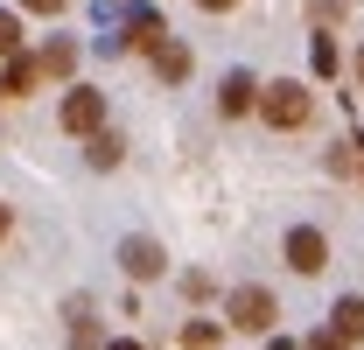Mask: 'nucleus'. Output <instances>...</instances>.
Instances as JSON below:
<instances>
[{
    "label": "nucleus",
    "instance_id": "1",
    "mask_svg": "<svg viewBox=\"0 0 364 350\" xmlns=\"http://www.w3.org/2000/svg\"><path fill=\"white\" fill-rule=\"evenodd\" d=\"M259 112H267V127H309V112H316V98H309V85H294V78H280V85L259 91Z\"/></svg>",
    "mask_w": 364,
    "mask_h": 350
},
{
    "label": "nucleus",
    "instance_id": "2",
    "mask_svg": "<svg viewBox=\"0 0 364 350\" xmlns=\"http://www.w3.org/2000/svg\"><path fill=\"white\" fill-rule=\"evenodd\" d=\"M273 315H280V308H273L267 287H231V302H225V322H231V329H252V336H267Z\"/></svg>",
    "mask_w": 364,
    "mask_h": 350
},
{
    "label": "nucleus",
    "instance_id": "3",
    "mask_svg": "<svg viewBox=\"0 0 364 350\" xmlns=\"http://www.w3.org/2000/svg\"><path fill=\"white\" fill-rule=\"evenodd\" d=\"M98 127H105V91L70 85L63 91V133H98Z\"/></svg>",
    "mask_w": 364,
    "mask_h": 350
},
{
    "label": "nucleus",
    "instance_id": "4",
    "mask_svg": "<svg viewBox=\"0 0 364 350\" xmlns=\"http://www.w3.org/2000/svg\"><path fill=\"white\" fill-rule=\"evenodd\" d=\"M287 266H294V273H322V266H329V238H322L316 224H294V231H287Z\"/></svg>",
    "mask_w": 364,
    "mask_h": 350
},
{
    "label": "nucleus",
    "instance_id": "5",
    "mask_svg": "<svg viewBox=\"0 0 364 350\" xmlns=\"http://www.w3.org/2000/svg\"><path fill=\"white\" fill-rule=\"evenodd\" d=\"M119 266H127L134 280H154L168 260H161V245H154V238H127V245H119Z\"/></svg>",
    "mask_w": 364,
    "mask_h": 350
},
{
    "label": "nucleus",
    "instance_id": "6",
    "mask_svg": "<svg viewBox=\"0 0 364 350\" xmlns=\"http://www.w3.org/2000/svg\"><path fill=\"white\" fill-rule=\"evenodd\" d=\"M218 105H225V120H238V112H252V105H259V85H252L245 70H231L225 91H218Z\"/></svg>",
    "mask_w": 364,
    "mask_h": 350
},
{
    "label": "nucleus",
    "instance_id": "7",
    "mask_svg": "<svg viewBox=\"0 0 364 350\" xmlns=\"http://www.w3.org/2000/svg\"><path fill=\"white\" fill-rule=\"evenodd\" d=\"M329 329H336L343 344H358L364 336V295H343V302L329 308Z\"/></svg>",
    "mask_w": 364,
    "mask_h": 350
},
{
    "label": "nucleus",
    "instance_id": "8",
    "mask_svg": "<svg viewBox=\"0 0 364 350\" xmlns=\"http://www.w3.org/2000/svg\"><path fill=\"white\" fill-rule=\"evenodd\" d=\"M154 70H161L168 85H182V78H189V49H182V43H168V36H161V43H154Z\"/></svg>",
    "mask_w": 364,
    "mask_h": 350
},
{
    "label": "nucleus",
    "instance_id": "9",
    "mask_svg": "<svg viewBox=\"0 0 364 350\" xmlns=\"http://www.w3.org/2000/svg\"><path fill=\"white\" fill-rule=\"evenodd\" d=\"M36 78H43V70H36L28 56H7V70H0V91H7V98H28V85H36Z\"/></svg>",
    "mask_w": 364,
    "mask_h": 350
},
{
    "label": "nucleus",
    "instance_id": "10",
    "mask_svg": "<svg viewBox=\"0 0 364 350\" xmlns=\"http://www.w3.org/2000/svg\"><path fill=\"white\" fill-rule=\"evenodd\" d=\"M36 70H43V78H70V70H77V49H70V43H49L43 56H36Z\"/></svg>",
    "mask_w": 364,
    "mask_h": 350
},
{
    "label": "nucleus",
    "instance_id": "11",
    "mask_svg": "<svg viewBox=\"0 0 364 350\" xmlns=\"http://www.w3.org/2000/svg\"><path fill=\"white\" fill-rule=\"evenodd\" d=\"M85 154H91V169H119V154H127V147H119V133H105V127H98Z\"/></svg>",
    "mask_w": 364,
    "mask_h": 350
},
{
    "label": "nucleus",
    "instance_id": "12",
    "mask_svg": "<svg viewBox=\"0 0 364 350\" xmlns=\"http://www.w3.org/2000/svg\"><path fill=\"white\" fill-rule=\"evenodd\" d=\"M14 49H21V21L0 7V56H14Z\"/></svg>",
    "mask_w": 364,
    "mask_h": 350
},
{
    "label": "nucleus",
    "instance_id": "13",
    "mask_svg": "<svg viewBox=\"0 0 364 350\" xmlns=\"http://www.w3.org/2000/svg\"><path fill=\"white\" fill-rule=\"evenodd\" d=\"M316 70H322V78H336V43H329V36H316Z\"/></svg>",
    "mask_w": 364,
    "mask_h": 350
},
{
    "label": "nucleus",
    "instance_id": "14",
    "mask_svg": "<svg viewBox=\"0 0 364 350\" xmlns=\"http://www.w3.org/2000/svg\"><path fill=\"white\" fill-rule=\"evenodd\" d=\"M210 336H218L210 322H189V329H182V344H189V350H210Z\"/></svg>",
    "mask_w": 364,
    "mask_h": 350
},
{
    "label": "nucleus",
    "instance_id": "15",
    "mask_svg": "<svg viewBox=\"0 0 364 350\" xmlns=\"http://www.w3.org/2000/svg\"><path fill=\"white\" fill-rule=\"evenodd\" d=\"M301 350H350V344H343L336 329H316V336H309V344H301Z\"/></svg>",
    "mask_w": 364,
    "mask_h": 350
},
{
    "label": "nucleus",
    "instance_id": "16",
    "mask_svg": "<svg viewBox=\"0 0 364 350\" xmlns=\"http://www.w3.org/2000/svg\"><path fill=\"white\" fill-rule=\"evenodd\" d=\"M309 7H316L322 21H336V14H343V7H350V0H309Z\"/></svg>",
    "mask_w": 364,
    "mask_h": 350
},
{
    "label": "nucleus",
    "instance_id": "17",
    "mask_svg": "<svg viewBox=\"0 0 364 350\" xmlns=\"http://www.w3.org/2000/svg\"><path fill=\"white\" fill-rule=\"evenodd\" d=\"M28 14H63V0H21Z\"/></svg>",
    "mask_w": 364,
    "mask_h": 350
},
{
    "label": "nucleus",
    "instance_id": "18",
    "mask_svg": "<svg viewBox=\"0 0 364 350\" xmlns=\"http://www.w3.org/2000/svg\"><path fill=\"white\" fill-rule=\"evenodd\" d=\"M196 7H203V14H225V7H238V0H196Z\"/></svg>",
    "mask_w": 364,
    "mask_h": 350
},
{
    "label": "nucleus",
    "instance_id": "19",
    "mask_svg": "<svg viewBox=\"0 0 364 350\" xmlns=\"http://www.w3.org/2000/svg\"><path fill=\"white\" fill-rule=\"evenodd\" d=\"M358 85H364V49H358Z\"/></svg>",
    "mask_w": 364,
    "mask_h": 350
},
{
    "label": "nucleus",
    "instance_id": "20",
    "mask_svg": "<svg viewBox=\"0 0 364 350\" xmlns=\"http://www.w3.org/2000/svg\"><path fill=\"white\" fill-rule=\"evenodd\" d=\"M105 350H140V344H105Z\"/></svg>",
    "mask_w": 364,
    "mask_h": 350
},
{
    "label": "nucleus",
    "instance_id": "21",
    "mask_svg": "<svg viewBox=\"0 0 364 350\" xmlns=\"http://www.w3.org/2000/svg\"><path fill=\"white\" fill-rule=\"evenodd\" d=\"M0 231H7V203H0Z\"/></svg>",
    "mask_w": 364,
    "mask_h": 350
}]
</instances>
